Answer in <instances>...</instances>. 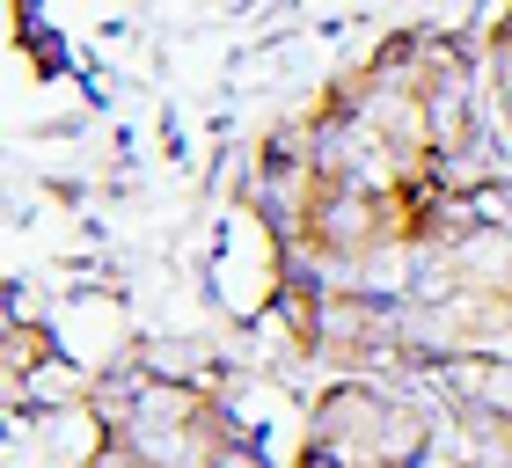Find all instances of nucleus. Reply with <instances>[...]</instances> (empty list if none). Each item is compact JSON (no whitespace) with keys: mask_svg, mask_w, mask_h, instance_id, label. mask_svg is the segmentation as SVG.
Here are the masks:
<instances>
[{"mask_svg":"<svg viewBox=\"0 0 512 468\" xmlns=\"http://www.w3.org/2000/svg\"><path fill=\"white\" fill-rule=\"evenodd\" d=\"M388 410L395 395L381 381H330L308 410V439H300L293 468H381V439H388Z\"/></svg>","mask_w":512,"mask_h":468,"instance_id":"1","label":"nucleus"},{"mask_svg":"<svg viewBox=\"0 0 512 468\" xmlns=\"http://www.w3.org/2000/svg\"><path fill=\"white\" fill-rule=\"evenodd\" d=\"M52 366H59V337H52V322L8 315V330H0V373H8V403H22L30 373H52Z\"/></svg>","mask_w":512,"mask_h":468,"instance_id":"2","label":"nucleus"}]
</instances>
